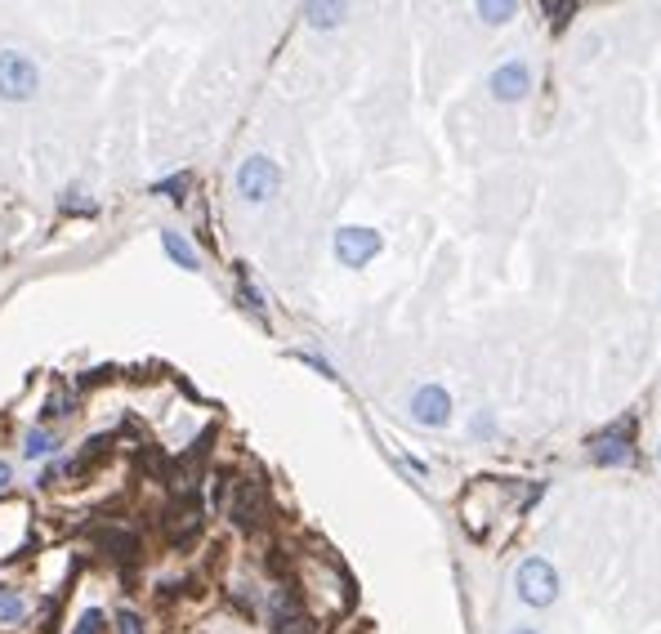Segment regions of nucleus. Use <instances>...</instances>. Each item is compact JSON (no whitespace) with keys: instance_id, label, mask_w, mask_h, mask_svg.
I'll return each mask as SVG.
<instances>
[{"instance_id":"obj_1","label":"nucleus","mask_w":661,"mask_h":634,"mask_svg":"<svg viewBox=\"0 0 661 634\" xmlns=\"http://www.w3.org/2000/svg\"><path fill=\"white\" fill-rule=\"evenodd\" d=\"M41 90V67L27 59L23 50H5L0 54V99L9 103H27Z\"/></svg>"},{"instance_id":"obj_2","label":"nucleus","mask_w":661,"mask_h":634,"mask_svg":"<svg viewBox=\"0 0 661 634\" xmlns=\"http://www.w3.org/2000/svg\"><path fill=\"white\" fill-rule=\"evenodd\" d=\"M514 590H519V599L528 608H550L559 599V572L545 559H523L519 572H514Z\"/></svg>"},{"instance_id":"obj_3","label":"nucleus","mask_w":661,"mask_h":634,"mask_svg":"<svg viewBox=\"0 0 661 634\" xmlns=\"http://www.w3.org/2000/svg\"><path fill=\"white\" fill-rule=\"evenodd\" d=\"M277 188H282V170H277L273 157H246L242 166H237V192H242V201H251V206L273 201Z\"/></svg>"},{"instance_id":"obj_4","label":"nucleus","mask_w":661,"mask_h":634,"mask_svg":"<svg viewBox=\"0 0 661 634\" xmlns=\"http://www.w3.org/2000/svg\"><path fill=\"white\" fill-rule=\"evenodd\" d=\"M380 233L376 228H362V224H344L335 228V259H340L344 268H362L371 264V259L380 255Z\"/></svg>"},{"instance_id":"obj_5","label":"nucleus","mask_w":661,"mask_h":634,"mask_svg":"<svg viewBox=\"0 0 661 634\" xmlns=\"http://www.w3.org/2000/svg\"><path fill=\"white\" fill-rule=\"evenodd\" d=\"M268 514V492L260 478H242V483L233 487V496H228V518H233L242 532H255V527L264 523Z\"/></svg>"},{"instance_id":"obj_6","label":"nucleus","mask_w":661,"mask_h":634,"mask_svg":"<svg viewBox=\"0 0 661 634\" xmlns=\"http://www.w3.org/2000/svg\"><path fill=\"white\" fill-rule=\"evenodd\" d=\"M161 523H166V536H170V541H175V545L193 541V536L201 532V496L193 492V487H184V492H179L175 501L166 505Z\"/></svg>"},{"instance_id":"obj_7","label":"nucleus","mask_w":661,"mask_h":634,"mask_svg":"<svg viewBox=\"0 0 661 634\" xmlns=\"http://www.w3.org/2000/svg\"><path fill=\"white\" fill-rule=\"evenodd\" d=\"M411 420L425 429H443L447 420H452V393H447L443 384H420V389L411 393Z\"/></svg>"},{"instance_id":"obj_8","label":"nucleus","mask_w":661,"mask_h":634,"mask_svg":"<svg viewBox=\"0 0 661 634\" xmlns=\"http://www.w3.org/2000/svg\"><path fill=\"white\" fill-rule=\"evenodd\" d=\"M487 90H492L496 103H519V99H528V94H532V67L523 63V59L501 63L492 76H487Z\"/></svg>"},{"instance_id":"obj_9","label":"nucleus","mask_w":661,"mask_h":634,"mask_svg":"<svg viewBox=\"0 0 661 634\" xmlns=\"http://www.w3.org/2000/svg\"><path fill=\"white\" fill-rule=\"evenodd\" d=\"M590 460H595V465H603V469L630 465V460H635V447H630V429L617 425V429H608V434H599L595 443H590Z\"/></svg>"},{"instance_id":"obj_10","label":"nucleus","mask_w":661,"mask_h":634,"mask_svg":"<svg viewBox=\"0 0 661 634\" xmlns=\"http://www.w3.org/2000/svg\"><path fill=\"white\" fill-rule=\"evenodd\" d=\"M99 541H103V550H108L112 559H121V563H134V559L143 554L139 532H130V527H108V532H103Z\"/></svg>"},{"instance_id":"obj_11","label":"nucleus","mask_w":661,"mask_h":634,"mask_svg":"<svg viewBox=\"0 0 661 634\" xmlns=\"http://www.w3.org/2000/svg\"><path fill=\"white\" fill-rule=\"evenodd\" d=\"M161 246H166V255L175 259V264L184 268V273H197V268H201V255H197V246L188 242V237L179 233V228H166V233H161Z\"/></svg>"},{"instance_id":"obj_12","label":"nucleus","mask_w":661,"mask_h":634,"mask_svg":"<svg viewBox=\"0 0 661 634\" xmlns=\"http://www.w3.org/2000/svg\"><path fill=\"white\" fill-rule=\"evenodd\" d=\"M59 447H63V438L50 434V429H32V434H27V443H23L27 460H45V456H54Z\"/></svg>"},{"instance_id":"obj_13","label":"nucleus","mask_w":661,"mask_h":634,"mask_svg":"<svg viewBox=\"0 0 661 634\" xmlns=\"http://www.w3.org/2000/svg\"><path fill=\"white\" fill-rule=\"evenodd\" d=\"M349 9L344 5H304V23L309 27H340Z\"/></svg>"},{"instance_id":"obj_14","label":"nucleus","mask_w":661,"mask_h":634,"mask_svg":"<svg viewBox=\"0 0 661 634\" xmlns=\"http://www.w3.org/2000/svg\"><path fill=\"white\" fill-rule=\"evenodd\" d=\"M514 14H519V5H514V0H483V5H478V18H483V23H492V27L510 23Z\"/></svg>"},{"instance_id":"obj_15","label":"nucleus","mask_w":661,"mask_h":634,"mask_svg":"<svg viewBox=\"0 0 661 634\" xmlns=\"http://www.w3.org/2000/svg\"><path fill=\"white\" fill-rule=\"evenodd\" d=\"M188 188H193V175H170V179H161V184H152V192H157V197H170V201H184L188 197Z\"/></svg>"},{"instance_id":"obj_16","label":"nucleus","mask_w":661,"mask_h":634,"mask_svg":"<svg viewBox=\"0 0 661 634\" xmlns=\"http://www.w3.org/2000/svg\"><path fill=\"white\" fill-rule=\"evenodd\" d=\"M277 634H322V621H313L309 612H300V617L282 621V626H277Z\"/></svg>"},{"instance_id":"obj_17","label":"nucleus","mask_w":661,"mask_h":634,"mask_svg":"<svg viewBox=\"0 0 661 634\" xmlns=\"http://www.w3.org/2000/svg\"><path fill=\"white\" fill-rule=\"evenodd\" d=\"M108 630V617H103L99 608H90V612H81V621L72 626V634H103Z\"/></svg>"},{"instance_id":"obj_18","label":"nucleus","mask_w":661,"mask_h":634,"mask_svg":"<svg viewBox=\"0 0 661 634\" xmlns=\"http://www.w3.org/2000/svg\"><path fill=\"white\" fill-rule=\"evenodd\" d=\"M545 14H550V27H554V32H563V27H568V18L577 14V0H559V5H545Z\"/></svg>"},{"instance_id":"obj_19","label":"nucleus","mask_w":661,"mask_h":634,"mask_svg":"<svg viewBox=\"0 0 661 634\" xmlns=\"http://www.w3.org/2000/svg\"><path fill=\"white\" fill-rule=\"evenodd\" d=\"M112 626H117V634H148L143 617H139V612H130V608H121L117 617H112Z\"/></svg>"},{"instance_id":"obj_20","label":"nucleus","mask_w":661,"mask_h":634,"mask_svg":"<svg viewBox=\"0 0 661 634\" xmlns=\"http://www.w3.org/2000/svg\"><path fill=\"white\" fill-rule=\"evenodd\" d=\"M23 612H27V603L18 599V594H5V599H0V621H5V626L23 621Z\"/></svg>"},{"instance_id":"obj_21","label":"nucleus","mask_w":661,"mask_h":634,"mask_svg":"<svg viewBox=\"0 0 661 634\" xmlns=\"http://www.w3.org/2000/svg\"><path fill=\"white\" fill-rule=\"evenodd\" d=\"M300 358H304V362H309V367H313V371H322V376H327V380H335V371H331V362H322V358H318V353H300Z\"/></svg>"},{"instance_id":"obj_22","label":"nucleus","mask_w":661,"mask_h":634,"mask_svg":"<svg viewBox=\"0 0 661 634\" xmlns=\"http://www.w3.org/2000/svg\"><path fill=\"white\" fill-rule=\"evenodd\" d=\"M242 300H246V309H255V313L264 309V300H260V291H255V286H242Z\"/></svg>"},{"instance_id":"obj_23","label":"nucleus","mask_w":661,"mask_h":634,"mask_svg":"<svg viewBox=\"0 0 661 634\" xmlns=\"http://www.w3.org/2000/svg\"><path fill=\"white\" fill-rule=\"evenodd\" d=\"M474 434H492V416H474Z\"/></svg>"},{"instance_id":"obj_24","label":"nucleus","mask_w":661,"mask_h":634,"mask_svg":"<svg viewBox=\"0 0 661 634\" xmlns=\"http://www.w3.org/2000/svg\"><path fill=\"white\" fill-rule=\"evenodd\" d=\"M9 474H14V469H9V460H0V492L9 487Z\"/></svg>"},{"instance_id":"obj_25","label":"nucleus","mask_w":661,"mask_h":634,"mask_svg":"<svg viewBox=\"0 0 661 634\" xmlns=\"http://www.w3.org/2000/svg\"><path fill=\"white\" fill-rule=\"evenodd\" d=\"M510 634H536L532 626H519V630H510Z\"/></svg>"},{"instance_id":"obj_26","label":"nucleus","mask_w":661,"mask_h":634,"mask_svg":"<svg viewBox=\"0 0 661 634\" xmlns=\"http://www.w3.org/2000/svg\"><path fill=\"white\" fill-rule=\"evenodd\" d=\"M657 460H661V451H657Z\"/></svg>"}]
</instances>
